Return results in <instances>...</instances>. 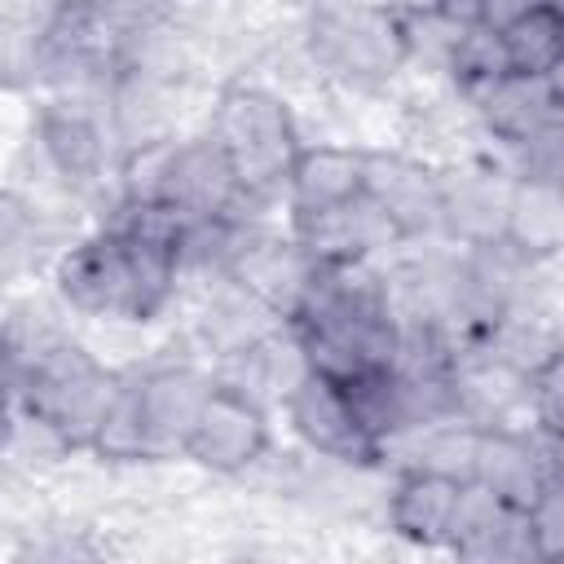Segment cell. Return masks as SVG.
Listing matches in <instances>:
<instances>
[{
	"label": "cell",
	"mask_w": 564,
	"mask_h": 564,
	"mask_svg": "<svg viewBox=\"0 0 564 564\" xmlns=\"http://www.w3.org/2000/svg\"><path fill=\"white\" fill-rule=\"evenodd\" d=\"M555 445H560V436L538 432V427H529V432H516L511 423L476 427L467 480L480 485L485 494H494L498 502H507L516 511H529V502L551 480H560Z\"/></svg>",
	"instance_id": "5"
},
{
	"label": "cell",
	"mask_w": 564,
	"mask_h": 564,
	"mask_svg": "<svg viewBox=\"0 0 564 564\" xmlns=\"http://www.w3.org/2000/svg\"><path fill=\"white\" fill-rule=\"evenodd\" d=\"M502 48L516 75H555L564 66V18L560 0L533 4L520 22L502 31Z\"/></svg>",
	"instance_id": "18"
},
{
	"label": "cell",
	"mask_w": 564,
	"mask_h": 564,
	"mask_svg": "<svg viewBox=\"0 0 564 564\" xmlns=\"http://www.w3.org/2000/svg\"><path fill=\"white\" fill-rule=\"evenodd\" d=\"M511 251H520L524 260H551L564 242V203H560V181H533V176H516L511 194H507V212H502V234H498Z\"/></svg>",
	"instance_id": "17"
},
{
	"label": "cell",
	"mask_w": 564,
	"mask_h": 564,
	"mask_svg": "<svg viewBox=\"0 0 564 564\" xmlns=\"http://www.w3.org/2000/svg\"><path fill=\"white\" fill-rule=\"evenodd\" d=\"M366 163H370V150H357V145H335V141L300 145L291 159L286 185H282L291 216L322 212V207L366 194Z\"/></svg>",
	"instance_id": "13"
},
{
	"label": "cell",
	"mask_w": 564,
	"mask_h": 564,
	"mask_svg": "<svg viewBox=\"0 0 564 564\" xmlns=\"http://www.w3.org/2000/svg\"><path fill=\"white\" fill-rule=\"evenodd\" d=\"M137 383V405H141V419H145V445H150V458H167V454H181L185 436H189V423L212 388V375H203L198 366H163V370H150Z\"/></svg>",
	"instance_id": "10"
},
{
	"label": "cell",
	"mask_w": 564,
	"mask_h": 564,
	"mask_svg": "<svg viewBox=\"0 0 564 564\" xmlns=\"http://www.w3.org/2000/svg\"><path fill=\"white\" fill-rule=\"evenodd\" d=\"M463 485L467 480L436 471V467H423V463L405 467L388 494V529L405 542H419V546H445Z\"/></svg>",
	"instance_id": "11"
},
{
	"label": "cell",
	"mask_w": 564,
	"mask_h": 564,
	"mask_svg": "<svg viewBox=\"0 0 564 564\" xmlns=\"http://www.w3.org/2000/svg\"><path fill=\"white\" fill-rule=\"evenodd\" d=\"M560 70L555 75H502L494 88H485L471 106L480 110L485 128L502 145H524L529 137L560 123Z\"/></svg>",
	"instance_id": "12"
},
{
	"label": "cell",
	"mask_w": 564,
	"mask_h": 564,
	"mask_svg": "<svg viewBox=\"0 0 564 564\" xmlns=\"http://www.w3.org/2000/svg\"><path fill=\"white\" fill-rule=\"evenodd\" d=\"M308 44L322 70L352 84H379L405 66L410 26L383 0H317Z\"/></svg>",
	"instance_id": "3"
},
{
	"label": "cell",
	"mask_w": 564,
	"mask_h": 564,
	"mask_svg": "<svg viewBox=\"0 0 564 564\" xmlns=\"http://www.w3.org/2000/svg\"><path fill=\"white\" fill-rule=\"evenodd\" d=\"M313 260L300 251L295 238H282V234H251L242 229L229 260H225V273L238 291H247L256 304H264L273 317H291L295 304L304 300L308 291V278H313Z\"/></svg>",
	"instance_id": "9"
},
{
	"label": "cell",
	"mask_w": 564,
	"mask_h": 564,
	"mask_svg": "<svg viewBox=\"0 0 564 564\" xmlns=\"http://www.w3.org/2000/svg\"><path fill=\"white\" fill-rule=\"evenodd\" d=\"M366 194L388 212L401 238L441 225V176L423 163L401 154H370L366 163Z\"/></svg>",
	"instance_id": "14"
},
{
	"label": "cell",
	"mask_w": 564,
	"mask_h": 564,
	"mask_svg": "<svg viewBox=\"0 0 564 564\" xmlns=\"http://www.w3.org/2000/svg\"><path fill=\"white\" fill-rule=\"evenodd\" d=\"M286 419H291L295 436L322 458L352 463V467H370L383 458V445L366 436V427L357 423V414L335 379L304 370L286 388Z\"/></svg>",
	"instance_id": "7"
},
{
	"label": "cell",
	"mask_w": 564,
	"mask_h": 564,
	"mask_svg": "<svg viewBox=\"0 0 564 564\" xmlns=\"http://www.w3.org/2000/svg\"><path fill=\"white\" fill-rule=\"evenodd\" d=\"M445 66L454 70V84L467 101H476L485 88H494L502 75H511V62H507V48H502V35L467 22L458 26L449 53H445Z\"/></svg>",
	"instance_id": "19"
},
{
	"label": "cell",
	"mask_w": 564,
	"mask_h": 564,
	"mask_svg": "<svg viewBox=\"0 0 564 564\" xmlns=\"http://www.w3.org/2000/svg\"><path fill=\"white\" fill-rule=\"evenodd\" d=\"M445 546L454 555H467V560H533L524 511L498 502L494 494H485L471 480L463 485V498H458L454 529H449Z\"/></svg>",
	"instance_id": "15"
},
{
	"label": "cell",
	"mask_w": 564,
	"mask_h": 564,
	"mask_svg": "<svg viewBox=\"0 0 564 564\" xmlns=\"http://www.w3.org/2000/svg\"><path fill=\"white\" fill-rule=\"evenodd\" d=\"M35 141L48 167L70 185H93L106 163V141L97 119L79 101H48L35 115Z\"/></svg>",
	"instance_id": "16"
},
{
	"label": "cell",
	"mask_w": 564,
	"mask_h": 564,
	"mask_svg": "<svg viewBox=\"0 0 564 564\" xmlns=\"http://www.w3.org/2000/svg\"><path fill=\"white\" fill-rule=\"evenodd\" d=\"M476 9H480V0H441V18L454 22V26L476 22Z\"/></svg>",
	"instance_id": "23"
},
{
	"label": "cell",
	"mask_w": 564,
	"mask_h": 564,
	"mask_svg": "<svg viewBox=\"0 0 564 564\" xmlns=\"http://www.w3.org/2000/svg\"><path fill=\"white\" fill-rule=\"evenodd\" d=\"M397 18H432V13H441V0H383Z\"/></svg>",
	"instance_id": "22"
},
{
	"label": "cell",
	"mask_w": 564,
	"mask_h": 564,
	"mask_svg": "<svg viewBox=\"0 0 564 564\" xmlns=\"http://www.w3.org/2000/svg\"><path fill=\"white\" fill-rule=\"evenodd\" d=\"M212 137L225 145L242 189L264 198L286 185L291 159L304 145L291 106L260 84H229L212 115Z\"/></svg>",
	"instance_id": "2"
},
{
	"label": "cell",
	"mask_w": 564,
	"mask_h": 564,
	"mask_svg": "<svg viewBox=\"0 0 564 564\" xmlns=\"http://www.w3.org/2000/svg\"><path fill=\"white\" fill-rule=\"evenodd\" d=\"M181 251L159 238L101 229L57 260V291L84 317L150 322L176 291Z\"/></svg>",
	"instance_id": "1"
},
{
	"label": "cell",
	"mask_w": 564,
	"mask_h": 564,
	"mask_svg": "<svg viewBox=\"0 0 564 564\" xmlns=\"http://www.w3.org/2000/svg\"><path fill=\"white\" fill-rule=\"evenodd\" d=\"M533 4H542V0H480V9H476V26L502 35V31H507L511 22H520Z\"/></svg>",
	"instance_id": "21"
},
{
	"label": "cell",
	"mask_w": 564,
	"mask_h": 564,
	"mask_svg": "<svg viewBox=\"0 0 564 564\" xmlns=\"http://www.w3.org/2000/svg\"><path fill=\"white\" fill-rule=\"evenodd\" d=\"M529 529V555L533 560H555L564 551V485L551 480L524 511Z\"/></svg>",
	"instance_id": "20"
},
{
	"label": "cell",
	"mask_w": 564,
	"mask_h": 564,
	"mask_svg": "<svg viewBox=\"0 0 564 564\" xmlns=\"http://www.w3.org/2000/svg\"><path fill=\"white\" fill-rule=\"evenodd\" d=\"M163 203H172L189 220H238L242 225L238 207L251 203V194L242 189L225 145L212 132H203L189 141H172Z\"/></svg>",
	"instance_id": "6"
},
{
	"label": "cell",
	"mask_w": 564,
	"mask_h": 564,
	"mask_svg": "<svg viewBox=\"0 0 564 564\" xmlns=\"http://www.w3.org/2000/svg\"><path fill=\"white\" fill-rule=\"evenodd\" d=\"M291 238L300 242V251L313 264H357V260H370L375 251L401 242L397 225L370 194H357V198L322 207V212L291 216Z\"/></svg>",
	"instance_id": "8"
},
{
	"label": "cell",
	"mask_w": 564,
	"mask_h": 564,
	"mask_svg": "<svg viewBox=\"0 0 564 564\" xmlns=\"http://www.w3.org/2000/svg\"><path fill=\"white\" fill-rule=\"evenodd\" d=\"M269 449V419L260 397H251L242 383H216L207 388L189 436L181 445V458H189L203 471L216 476H238L247 467H256Z\"/></svg>",
	"instance_id": "4"
}]
</instances>
